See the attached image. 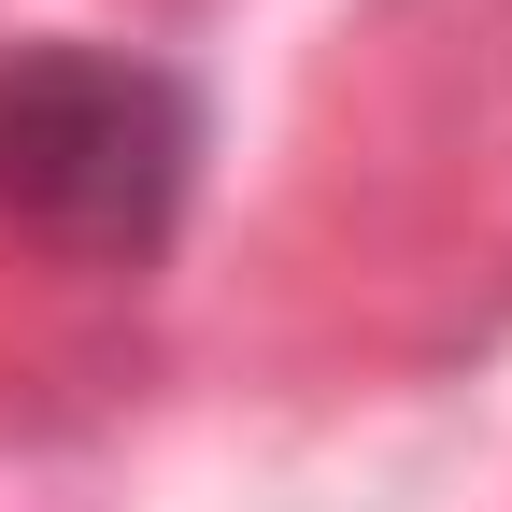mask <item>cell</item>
I'll return each mask as SVG.
<instances>
[{"instance_id": "cell-1", "label": "cell", "mask_w": 512, "mask_h": 512, "mask_svg": "<svg viewBox=\"0 0 512 512\" xmlns=\"http://www.w3.org/2000/svg\"><path fill=\"white\" fill-rule=\"evenodd\" d=\"M214 157V114L171 57L128 43H0V228L72 256V271H143L185 228Z\"/></svg>"}]
</instances>
